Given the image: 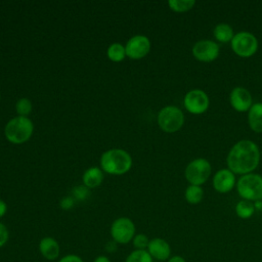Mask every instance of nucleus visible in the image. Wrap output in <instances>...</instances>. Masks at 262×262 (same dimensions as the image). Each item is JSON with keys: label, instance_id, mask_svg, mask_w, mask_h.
Listing matches in <instances>:
<instances>
[{"label": "nucleus", "instance_id": "nucleus-1", "mask_svg": "<svg viewBox=\"0 0 262 262\" xmlns=\"http://www.w3.org/2000/svg\"><path fill=\"white\" fill-rule=\"evenodd\" d=\"M260 162L258 145L249 139H242L232 145L226 157L227 168L238 175L253 173Z\"/></svg>", "mask_w": 262, "mask_h": 262}, {"label": "nucleus", "instance_id": "nucleus-2", "mask_svg": "<svg viewBox=\"0 0 262 262\" xmlns=\"http://www.w3.org/2000/svg\"><path fill=\"white\" fill-rule=\"evenodd\" d=\"M100 168L111 175H124L132 167V157L123 148H111L105 150L99 160Z\"/></svg>", "mask_w": 262, "mask_h": 262}, {"label": "nucleus", "instance_id": "nucleus-3", "mask_svg": "<svg viewBox=\"0 0 262 262\" xmlns=\"http://www.w3.org/2000/svg\"><path fill=\"white\" fill-rule=\"evenodd\" d=\"M34 124L29 117L11 118L4 127L5 138L13 144H23L33 135Z\"/></svg>", "mask_w": 262, "mask_h": 262}, {"label": "nucleus", "instance_id": "nucleus-4", "mask_svg": "<svg viewBox=\"0 0 262 262\" xmlns=\"http://www.w3.org/2000/svg\"><path fill=\"white\" fill-rule=\"evenodd\" d=\"M236 190L242 200L250 202L262 201V176L256 173L243 175L236 181Z\"/></svg>", "mask_w": 262, "mask_h": 262}, {"label": "nucleus", "instance_id": "nucleus-5", "mask_svg": "<svg viewBox=\"0 0 262 262\" xmlns=\"http://www.w3.org/2000/svg\"><path fill=\"white\" fill-rule=\"evenodd\" d=\"M157 122L162 131L166 133H175L182 128L184 124V115L178 106L166 105L158 113Z\"/></svg>", "mask_w": 262, "mask_h": 262}, {"label": "nucleus", "instance_id": "nucleus-6", "mask_svg": "<svg viewBox=\"0 0 262 262\" xmlns=\"http://www.w3.org/2000/svg\"><path fill=\"white\" fill-rule=\"evenodd\" d=\"M212 167L208 160L198 158L189 162L184 170V176L187 182L191 185L201 186L211 176Z\"/></svg>", "mask_w": 262, "mask_h": 262}, {"label": "nucleus", "instance_id": "nucleus-7", "mask_svg": "<svg viewBox=\"0 0 262 262\" xmlns=\"http://www.w3.org/2000/svg\"><path fill=\"white\" fill-rule=\"evenodd\" d=\"M112 239L118 245H127L136 234L134 222L128 217H119L113 221L110 228Z\"/></svg>", "mask_w": 262, "mask_h": 262}, {"label": "nucleus", "instance_id": "nucleus-8", "mask_svg": "<svg viewBox=\"0 0 262 262\" xmlns=\"http://www.w3.org/2000/svg\"><path fill=\"white\" fill-rule=\"evenodd\" d=\"M232 51L239 57H251L258 50V40L250 32L241 31L234 34L230 42Z\"/></svg>", "mask_w": 262, "mask_h": 262}, {"label": "nucleus", "instance_id": "nucleus-9", "mask_svg": "<svg viewBox=\"0 0 262 262\" xmlns=\"http://www.w3.org/2000/svg\"><path fill=\"white\" fill-rule=\"evenodd\" d=\"M183 105L188 113L192 115H202L209 108L210 99L204 90L191 89L185 94Z\"/></svg>", "mask_w": 262, "mask_h": 262}, {"label": "nucleus", "instance_id": "nucleus-10", "mask_svg": "<svg viewBox=\"0 0 262 262\" xmlns=\"http://www.w3.org/2000/svg\"><path fill=\"white\" fill-rule=\"evenodd\" d=\"M220 53L218 43L210 39H203L192 46L193 57L202 62H211L215 60Z\"/></svg>", "mask_w": 262, "mask_h": 262}, {"label": "nucleus", "instance_id": "nucleus-11", "mask_svg": "<svg viewBox=\"0 0 262 262\" xmlns=\"http://www.w3.org/2000/svg\"><path fill=\"white\" fill-rule=\"evenodd\" d=\"M150 47V40L146 36L135 35L131 37L125 45L126 56L134 60L141 59L148 54Z\"/></svg>", "mask_w": 262, "mask_h": 262}, {"label": "nucleus", "instance_id": "nucleus-12", "mask_svg": "<svg viewBox=\"0 0 262 262\" xmlns=\"http://www.w3.org/2000/svg\"><path fill=\"white\" fill-rule=\"evenodd\" d=\"M229 102L234 111L245 113L253 105V97L247 88L237 86L231 90L229 94Z\"/></svg>", "mask_w": 262, "mask_h": 262}, {"label": "nucleus", "instance_id": "nucleus-13", "mask_svg": "<svg viewBox=\"0 0 262 262\" xmlns=\"http://www.w3.org/2000/svg\"><path fill=\"white\" fill-rule=\"evenodd\" d=\"M212 183L216 191L220 193L229 192L236 185L235 174L231 172L228 168L220 169L214 174Z\"/></svg>", "mask_w": 262, "mask_h": 262}, {"label": "nucleus", "instance_id": "nucleus-14", "mask_svg": "<svg viewBox=\"0 0 262 262\" xmlns=\"http://www.w3.org/2000/svg\"><path fill=\"white\" fill-rule=\"evenodd\" d=\"M146 251L151 258L157 261H167L172 256V249L170 244L162 237L150 238Z\"/></svg>", "mask_w": 262, "mask_h": 262}, {"label": "nucleus", "instance_id": "nucleus-15", "mask_svg": "<svg viewBox=\"0 0 262 262\" xmlns=\"http://www.w3.org/2000/svg\"><path fill=\"white\" fill-rule=\"evenodd\" d=\"M41 256L48 261H57L60 258V245L52 236H44L38 245Z\"/></svg>", "mask_w": 262, "mask_h": 262}, {"label": "nucleus", "instance_id": "nucleus-16", "mask_svg": "<svg viewBox=\"0 0 262 262\" xmlns=\"http://www.w3.org/2000/svg\"><path fill=\"white\" fill-rule=\"evenodd\" d=\"M103 180V171L100 167H90L84 171L82 175V182L87 188L98 187Z\"/></svg>", "mask_w": 262, "mask_h": 262}, {"label": "nucleus", "instance_id": "nucleus-17", "mask_svg": "<svg viewBox=\"0 0 262 262\" xmlns=\"http://www.w3.org/2000/svg\"><path fill=\"white\" fill-rule=\"evenodd\" d=\"M248 123L256 133H262V102H255L248 111Z\"/></svg>", "mask_w": 262, "mask_h": 262}, {"label": "nucleus", "instance_id": "nucleus-18", "mask_svg": "<svg viewBox=\"0 0 262 262\" xmlns=\"http://www.w3.org/2000/svg\"><path fill=\"white\" fill-rule=\"evenodd\" d=\"M213 35L218 42L228 43V42H231V40L233 39L234 32L230 25L226 23H220L215 26L213 30Z\"/></svg>", "mask_w": 262, "mask_h": 262}, {"label": "nucleus", "instance_id": "nucleus-19", "mask_svg": "<svg viewBox=\"0 0 262 262\" xmlns=\"http://www.w3.org/2000/svg\"><path fill=\"white\" fill-rule=\"evenodd\" d=\"M255 205L253 202L241 200L235 205V214L241 219H249L251 218L255 213Z\"/></svg>", "mask_w": 262, "mask_h": 262}, {"label": "nucleus", "instance_id": "nucleus-20", "mask_svg": "<svg viewBox=\"0 0 262 262\" xmlns=\"http://www.w3.org/2000/svg\"><path fill=\"white\" fill-rule=\"evenodd\" d=\"M106 56L111 61L120 62L125 59L126 57V50L125 46L121 43H112L106 49Z\"/></svg>", "mask_w": 262, "mask_h": 262}, {"label": "nucleus", "instance_id": "nucleus-21", "mask_svg": "<svg viewBox=\"0 0 262 262\" xmlns=\"http://www.w3.org/2000/svg\"><path fill=\"white\" fill-rule=\"evenodd\" d=\"M185 201L190 205H196L202 202L204 198V189L199 185L189 184L184 192Z\"/></svg>", "mask_w": 262, "mask_h": 262}, {"label": "nucleus", "instance_id": "nucleus-22", "mask_svg": "<svg viewBox=\"0 0 262 262\" xmlns=\"http://www.w3.org/2000/svg\"><path fill=\"white\" fill-rule=\"evenodd\" d=\"M195 4V1L193 0H170L168 1V6L169 8L178 13L186 12L190 10Z\"/></svg>", "mask_w": 262, "mask_h": 262}, {"label": "nucleus", "instance_id": "nucleus-23", "mask_svg": "<svg viewBox=\"0 0 262 262\" xmlns=\"http://www.w3.org/2000/svg\"><path fill=\"white\" fill-rule=\"evenodd\" d=\"M125 262H154V259L146 250H133L127 255Z\"/></svg>", "mask_w": 262, "mask_h": 262}, {"label": "nucleus", "instance_id": "nucleus-24", "mask_svg": "<svg viewBox=\"0 0 262 262\" xmlns=\"http://www.w3.org/2000/svg\"><path fill=\"white\" fill-rule=\"evenodd\" d=\"M32 108H33L32 102L27 97L19 98L15 103V112L17 116H20V117H28L31 114Z\"/></svg>", "mask_w": 262, "mask_h": 262}, {"label": "nucleus", "instance_id": "nucleus-25", "mask_svg": "<svg viewBox=\"0 0 262 262\" xmlns=\"http://www.w3.org/2000/svg\"><path fill=\"white\" fill-rule=\"evenodd\" d=\"M150 238L144 233H136L135 236L132 239V246L134 247V250H146L147 246L149 244Z\"/></svg>", "mask_w": 262, "mask_h": 262}, {"label": "nucleus", "instance_id": "nucleus-26", "mask_svg": "<svg viewBox=\"0 0 262 262\" xmlns=\"http://www.w3.org/2000/svg\"><path fill=\"white\" fill-rule=\"evenodd\" d=\"M73 198L75 200H78V201H84L86 200L89 194H90V191H89V188H87L85 185H81V186H76L74 187L73 189Z\"/></svg>", "mask_w": 262, "mask_h": 262}, {"label": "nucleus", "instance_id": "nucleus-27", "mask_svg": "<svg viewBox=\"0 0 262 262\" xmlns=\"http://www.w3.org/2000/svg\"><path fill=\"white\" fill-rule=\"evenodd\" d=\"M9 239V230L7 226L0 222V248L4 247Z\"/></svg>", "mask_w": 262, "mask_h": 262}, {"label": "nucleus", "instance_id": "nucleus-28", "mask_svg": "<svg viewBox=\"0 0 262 262\" xmlns=\"http://www.w3.org/2000/svg\"><path fill=\"white\" fill-rule=\"evenodd\" d=\"M57 262H84L83 258L77 254H67L61 256Z\"/></svg>", "mask_w": 262, "mask_h": 262}, {"label": "nucleus", "instance_id": "nucleus-29", "mask_svg": "<svg viewBox=\"0 0 262 262\" xmlns=\"http://www.w3.org/2000/svg\"><path fill=\"white\" fill-rule=\"evenodd\" d=\"M75 205V199L73 196H64L60 200L59 202V206L62 210H70L74 207Z\"/></svg>", "mask_w": 262, "mask_h": 262}, {"label": "nucleus", "instance_id": "nucleus-30", "mask_svg": "<svg viewBox=\"0 0 262 262\" xmlns=\"http://www.w3.org/2000/svg\"><path fill=\"white\" fill-rule=\"evenodd\" d=\"M117 247H118V244L115 243L113 239L107 242L106 245H105V251L107 253H115L116 250H117Z\"/></svg>", "mask_w": 262, "mask_h": 262}, {"label": "nucleus", "instance_id": "nucleus-31", "mask_svg": "<svg viewBox=\"0 0 262 262\" xmlns=\"http://www.w3.org/2000/svg\"><path fill=\"white\" fill-rule=\"evenodd\" d=\"M166 262H186V260L181 255H172Z\"/></svg>", "mask_w": 262, "mask_h": 262}, {"label": "nucleus", "instance_id": "nucleus-32", "mask_svg": "<svg viewBox=\"0 0 262 262\" xmlns=\"http://www.w3.org/2000/svg\"><path fill=\"white\" fill-rule=\"evenodd\" d=\"M93 262H112L111 258L106 255H98L94 258Z\"/></svg>", "mask_w": 262, "mask_h": 262}, {"label": "nucleus", "instance_id": "nucleus-33", "mask_svg": "<svg viewBox=\"0 0 262 262\" xmlns=\"http://www.w3.org/2000/svg\"><path fill=\"white\" fill-rule=\"evenodd\" d=\"M6 212H7V204L3 200H0V219L4 217Z\"/></svg>", "mask_w": 262, "mask_h": 262}, {"label": "nucleus", "instance_id": "nucleus-34", "mask_svg": "<svg viewBox=\"0 0 262 262\" xmlns=\"http://www.w3.org/2000/svg\"><path fill=\"white\" fill-rule=\"evenodd\" d=\"M0 99H1V94H0Z\"/></svg>", "mask_w": 262, "mask_h": 262}]
</instances>
